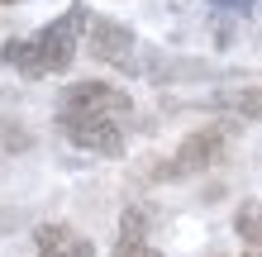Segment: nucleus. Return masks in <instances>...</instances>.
I'll return each mask as SVG.
<instances>
[{"instance_id": "nucleus-10", "label": "nucleus", "mask_w": 262, "mask_h": 257, "mask_svg": "<svg viewBox=\"0 0 262 257\" xmlns=\"http://www.w3.org/2000/svg\"><path fill=\"white\" fill-rule=\"evenodd\" d=\"M214 5H224V10H248L253 0H214Z\"/></svg>"}, {"instance_id": "nucleus-2", "label": "nucleus", "mask_w": 262, "mask_h": 257, "mask_svg": "<svg viewBox=\"0 0 262 257\" xmlns=\"http://www.w3.org/2000/svg\"><path fill=\"white\" fill-rule=\"evenodd\" d=\"M86 24H91L86 5H72L62 19L43 24L38 34H29V38H10L0 57H5L14 72H24V77H57V72H67V67H72L76 43H81V29H86Z\"/></svg>"}, {"instance_id": "nucleus-3", "label": "nucleus", "mask_w": 262, "mask_h": 257, "mask_svg": "<svg viewBox=\"0 0 262 257\" xmlns=\"http://www.w3.org/2000/svg\"><path fill=\"white\" fill-rule=\"evenodd\" d=\"M220 157H224V129L220 124H205V129L186 133V138L177 143V153L152 167V176H158V181H181V176H195V172L214 167Z\"/></svg>"}, {"instance_id": "nucleus-5", "label": "nucleus", "mask_w": 262, "mask_h": 257, "mask_svg": "<svg viewBox=\"0 0 262 257\" xmlns=\"http://www.w3.org/2000/svg\"><path fill=\"white\" fill-rule=\"evenodd\" d=\"M34 248H38V257H96V248H91L72 224H38Z\"/></svg>"}, {"instance_id": "nucleus-6", "label": "nucleus", "mask_w": 262, "mask_h": 257, "mask_svg": "<svg viewBox=\"0 0 262 257\" xmlns=\"http://www.w3.org/2000/svg\"><path fill=\"white\" fill-rule=\"evenodd\" d=\"M214 105H220L224 114H238V119H262V81L238 86V90H220Z\"/></svg>"}, {"instance_id": "nucleus-8", "label": "nucleus", "mask_w": 262, "mask_h": 257, "mask_svg": "<svg viewBox=\"0 0 262 257\" xmlns=\"http://www.w3.org/2000/svg\"><path fill=\"white\" fill-rule=\"evenodd\" d=\"M143 233H148V215H143V209H124V219H119V238L143 243Z\"/></svg>"}, {"instance_id": "nucleus-12", "label": "nucleus", "mask_w": 262, "mask_h": 257, "mask_svg": "<svg viewBox=\"0 0 262 257\" xmlns=\"http://www.w3.org/2000/svg\"><path fill=\"white\" fill-rule=\"evenodd\" d=\"M214 257H220V252H214Z\"/></svg>"}, {"instance_id": "nucleus-7", "label": "nucleus", "mask_w": 262, "mask_h": 257, "mask_svg": "<svg viewBox=\"0 0 262 257\" xmlns=\"http://www.w3.org/2000/svg\"><path fill=\"white\" fill-rule=\"evenodd\" d=\"M234 229L243 238V257H262V205H243L234 215Z\"/></svg>"}, {"instance_id": "nucleus-4", "label": "nucleus", "mask_w": 262, "mask_h": 257, "mask_svg": "<svg viewBox=\"0 0 262 257\" xmlns=\"http://www.w3.org/2000/svg\"><path fill=\"white\" fill-rule=\"evenodd\" d=\"M86 43H91V57H100L105 67H119V72H134V48H138V38H134V29H124L119 19H91L86 24Z\"/></svg>"}, {"instance_id": "nucleus-9", "label": "nucleus", "mask_w": 262, "mask_h": 257, "mask_svg": "<svg viewBox=\"0 0 262 257\" xmlns=\"http://www.w3.org/2000/svg\"><path fill=\"white\" fill-rule=\"evenodd\" d=\"M110 257H162L158 248H152L148 243V238H143V243H134V238H119V243H115V252Z\"/></svg>"}, {"instance_id": "nucleus-11", "label": "nucleus", "mask_w": 262, "mask_h": 257, "mask_svg": "<svg viewBox=\"0 0 262 257\" xmlns=\"http://www.w3.org/2000/svg\"><path fill=\"white\" fill-rule=\"evenodd\" d=\"M0 5H14V0H0Z\"/></svg>"}, {"instance_id": "nucleus-1", "label": "nucleus", "mask_w": 262, "mask_h": 257, "mask_svg": "<svg viewBox=\"0 0 262 257\" xmlns=\"http://www.w3.org/2000/svg\"><path fill=\"white\" fill-rule=\"evenodd\" d=\"M134 124V100L110 81H76L62 90V110H57V129L67 133V143H76L81 153L119 157L124 153Z\"/></svg>"}]
</instances>
